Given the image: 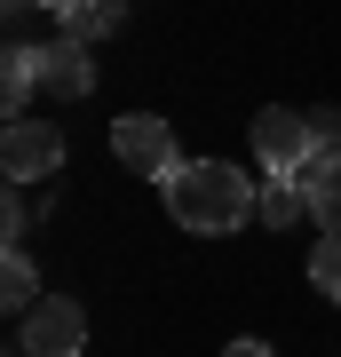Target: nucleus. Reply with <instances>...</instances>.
<instances>
[{
  "label": "nucleus",
  "instance_id": "nucleus-13",
  "mask_svg": "<svg viewBox=\"0 0 341 357\" xmlns=\"http://www.w3.org/2000/svg\"><path fill=\"white\" fill-rule=\"evenodd\" d=\"M24 222H32V199H24V183H8V199H0V238H24Z\"/></svg>",
  "mask_w": 341,
  "mask_h": 357
},
{
  "label": "nucleus",
  "instance_id": "nucleus-5",
  "mask_svg": "<svg viewBox=\"0 0 341 357\" xmlns=\"http://www.w3.org/2000/svg\"><path fill=\"white\" fill-rule=\"evenodd\" d=\"M112 159L119 167H135V175H175V128H167V119H151V112H127V119H112Z\"/></svg>",
  "mask_w": 341,
  "mask_h": 357
},
{
  "label": "nucleus",
  "instance_id": "nucleus-12",
  "mask_svg": "<svg viewBox=\"0 0 341 357\" xmlns=\"http://www.w3.org/2000/svg\"><path fill=\"white\" fill-rule=\"evenodd\" d=\"M310 286L326 294V302H341V230H326V238H317V255H310Z\"/></svg>",
  "mask_w": 341,
  "mask_h": 357
},
{
  "label": "nucleus",
  "instance_id": "nucleus-7",
  "mask_svg": "<svg viewBox=\"0 0 341 357\" xmlns=\"http://www.w3.org/2000/svg\"><path fill=\"white\" fill-rule=\"evenodd\" d=\"M119 24H127V0H56V32L63 40H88L96 48V40L119 32Z\"/></svg>",
  "mask_w": 341,
  "mask_h": 357
},
{
  "label": "nucleus",
  "instance_id": "nucleus-3",
  "mask_svg": "<svg viewBox=\"0 0 341 357\" xmlns=\"http://www.w3.org/2000/svg\"><path fill=\"white\" fill-rule=\"evenodd\" d=\"M16 326H24V342H16L24 357H79L88 349V310H79L72 294H40Z\"/></svg>",
  "mask_w": 341,
  "mask_h": 357
},
{
  "label": "nucleus",
  "instance_id": "nucleus-8",
  "mask_svg": "<svg viewBox=\"0 0 341 357\" xmlns=\"http://www.w3.org/2000/svg\"><path fill=\"white\" fill-rule=\"evenodd\" d=\"M32 88H40V48L16 40V48L0 56V112H8V119H32Z\"/></svg>",
  "mask_w": 341,
  "mask_h": 357
},
{
  "label": "nucleus",
  "instance_id": "nucleus-10",
  "mask_svg": "<svg viewBox=\"0 0 341 357\" xmlns=\"http://www.w3.org/2000/svg\"><path fill=\"white\" fill-rule=\"evenodd\" d=\"M310 215V191H302V175H278V183H262V215L254 222H270V230H294Z\"/></svg>",
  "mask_w": 341,
  "mask_h": 357
},
{
  "label": "nucleus",
  "instance_id": "nucleus-2",
  "mask_svg": "<svg viewBox=\"0 0 341 357\" xmlns=\"http://www.w3.org/2000/svg\"><path fill=\"white\" fill-rule=\"evenodd\" d=\"M254 159H262L270 175H302V167L317 159L310 112H294V103H262V112H254Z\"/></svg>",
  "mask_w": 341,
  "mask_h": 357
},
{
  "label": "nucleus",
  "instance_id": "nucleus-1",
  "mask_svg": "<svg viewBox=\"0 0 341 357\" xmlns=\"http://www.w3.org/2000/svg\"><path fill=\"white\" fill-rule=\"evenodd\" d=\"M159 199L190 238H230L262 215V183H246L230 159H183L175 175H159Z\"/></svg>",
  "mask_w": 341,
  "mask_h": 357
},
{
  "label": "nucleus",
  "instance_id": "nucleus-6",
  "mask_svg": "<svg viewBox=\"0 0 341 357\" xmlns=\"http://www.w3.org/2000/svg\"><path fill=\"white\" fill-rule=\"evenodd\" d=\"M40 88H48L56 103H79V96H96V56H88V40H48L40 48Z\"/></svg>",
  "mask_w": 341,
  "mask_h": 357
},
{
  "label": "nucleus",
  "instance_id": "nucleus-11",
  "mask_svg": "<svg viewBox=\"0 0 341 357\" xmlns=\"http://www.w3.org/2000/svg\"><path fill=\"white\" fill-rule=\"evenodd\" d=\"M0 302H8L16 318L40 302V278H32V255H24V246H8V262H0Z\"/></svg>",
  "mask_w": 341,
  "mask_h": 357
},
{
  "label": "nucleus",
  "instance_id": "nucleus-16",
  "mask_svg": "<svg viewBox=\"0 0 341 357\" xmlns=\"http://www.w3.org/2000/svg\"><path fill=\"white\" fill-rule=\"evenodd\" d=\"M8 8H32V0H8ZM40 8H56V0H40Z\"/></svg>",
  "mask_w": 341,
  "mask_h": 357
},
{
  "label": "nucleus",
  "instance_id": "nucleus-17",
  "mask_svg": "<svg viewBox=\"0 0 341 357\" xmlns=\"http://www.w3.org/2000/svg\"><path fill=\"white\" fill-rule=\"evenodd\" d=\"M16 357H24V349H16Z\"/></svg>",
  "mask_w": 341,
  "mask_h": 357
},
{
  "label": "nucleus",
  "instance_id": "nucleus-9",
  "mask_svg": "<svg viewBox=\"0 0 341 357\" xmlns=\"http://www.w3.org/2000/svg\"><path fill=\"white\" fill-rule=\"evenodd\" d=\"M302 191H310V222L317 230H341V151L302 167Z\"/></svg>",
  "mask_w": 341,
  "mask_h": 357
},
{
  "label": "nucleus",
  "instance_id": "nucleus-15",
  "mask_svg": "<svg viewBox=\"0 0 341 357\" xmlns=\"http://www.w3.org/2000/svg\"><path fill=\"white\" fill-rule=\"evenodd\" d=\"M222 357H278V349H270V342H254V333H246V342H230Z\"/></svg>",
  "mask_w": 341,
  "mask_h": 357
},
{
  "label": "nucleus",
  "instance_id": "nucleus-14",
  "mask_svg": "<svg viewBox=\"0 0 341 357\" xmlns=\"http://www.w3.org/2000/svg\"><path fill=\"white\" fill-rule=\"evenodd\" d=\"M310 128H317V159H333V151H341V112H333V103H317Z\"/></svg>",
  "mask_w": 341,
  "mask_h": 357
},
{
  "label": "nucleus",
  "instance_id": "nucleus-4",
  "mask_svg": "<svg viewBox=\"0 0 341 357\" xmlns=\"http://www.w3.org/2000/svg\"><path fill=\"white\" fill-rule=\"evenodd\" d=\"M63 167V128L56 119H8V135H0V175L8 183H48Z\"/></svg>",
  "mask_w": 341,
  "mask_h": 357
}]
</instances>
